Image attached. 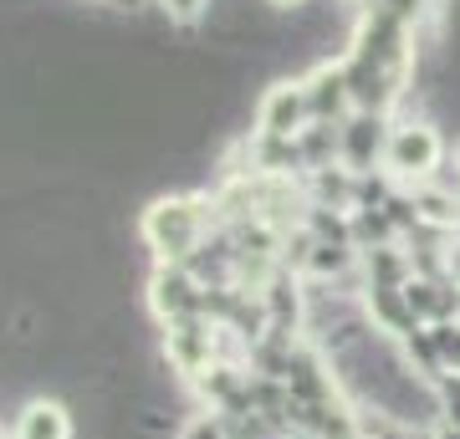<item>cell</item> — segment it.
<instances>
[{"instance_id": "1", "label": "cell", "mask_w": 460, "mask_h": 439, "mask_svg": "<svg viewBox=\"0 0 460 439\" xmlns=\"http://www.w3.org/2000/svg\"><path fill=\"white\" fill-rule=\"evenodd\" d=\"M313 128V102H307V87H296V82H281L261 98V133L266 138H287L296 144L302 133Z\"/></svg>"}, {"instance_id": "2", "label": "cell", "mask_w": 460, "mask_h": 439, "mask_svg": "<svg viewBox=\"0 0 460 439\" xmlns=\"http://www.w3.org/2000/svg\"><path fill=\"white\" fill-rule=\"evenodd\" d=\"M148 241L154 250H164V256H184L190 245L199 241V215L190 199H159L154 210H148Z\"/></svg>"}, {"instance_id": "3", "label": "cell", "mask_w": 460, "mask_h": 439, "mask_svg": "<svg viewBox=\"0 0 460 439\" xmlns=\"http://www.w3.org/2000/svg\"><path fill=\"white\" fill-rule=\"evenodd\" d=\"M389 169L394 174H429L435 163H440V138L429 123H404V128L389 133Z\"/></svg>"}, {"instance_id": "4", "label": "cell", "mask_w": 460, "mask_h": 439, "mask_svg": "<svg viewBox=\"0 0 460 439\" xmlns=\"http://www.w3.org/2000/svg\"><path fill=\"white\" fill-rule=\"evenodd\" d=\"M378 154H389V133H384V118L378 113H358L343 123V148L338 159L348 163V174H368Z\"/></svg>"}, {"instance_id": "5", "label": "cell", "mask_w": 460, "mask_h": 439, "mask_svg": "<svg viewBox=\"0 0 460 439\" xmlns=\"http://www.w3.org/2000/svg\"><path fill=\"white\" fill-rule=\"evenodd\" d=\"M307 102H313V123H332V118L343 113L348 102V77H343V66L332 72V66H323L313 77V87H307Z\"/></svg>"}, {"instance_id": "6", "label": "cell", "mask_w": 460, "mask_h": 439, "mask_svg": "<svg viewBox=\"0 0 460 439\" xmlns=\"http://www.w3.org/2000/svg\"><path fill=\"white\" fill-rule=\"evenodd\" d=\"M21 439H66V414L57 404H31L21 414Z\"/></svg>"}, {"instance_id": "7", "label": "cell", "mask_w": 460, "mask_h": 439, "mask_svg": "<svg viewBox=\"0 0 460 439\" xmlns=\"http://www.w3.org/2000/svg\"><path fill=\"white\" fill-rule=\"evenodd\" d=\"M154 286H159V307L169 312V317H184V312H195L199 307V296H195V286H190V281L184 277H159L154 281Z\"/></svg>"}, {"instance_id": "8", "label": "cell", "mask_w": 460, "mask_h": 439, "mask_svg": "<svg viewBox=\"0 0 460 439\" xmlns=\"http://www.w3.org/2000/svg\"><path fill=\"white\" fill-rule=\"evenodd\" d=\"M159 5H164L174 21H195V16H205V11H210L215 0H159Z\"/></svg>"}, {"instance_id": "9", "label": "cell", "mask_w": 460, "mask_h": 439, "mask_svg": "<svg viewBox=\"0 0 460 439\" xmlns=\"http://www.w3.org/2000/svg\"><path fill=\"white\" fill-rule=\"evenodd\" d=\"M184 439H226V429H220V424H210V419H195L190 429H184Z\"/></svg>"}, {"instance_id": "10", "label": "cell", "mask_w": 460, "mask_h": 439, "mask_svg": "<svg viewBox=\"0 0 460 439\" xmlns=\"http://www.w3.org/2000/svg\"><path fill=\"white\" fill-rule=\"evenodd\" d=\"M450 277L460 281V250H450Z\"/></svg>"}, {"instance_id": "11", "label": "cell", "mask_w": 460, "mask_h": 439, "mask_svg": "<svg viewBox=\"0 0 460 439\" xmlns=\"http://www.w3.org/2000/svg\"><path fill=\"white\" fill-rule=\"evenodd\" d=\"M277 5H307V0H277Z\"/></svg>"}]
</instances>
